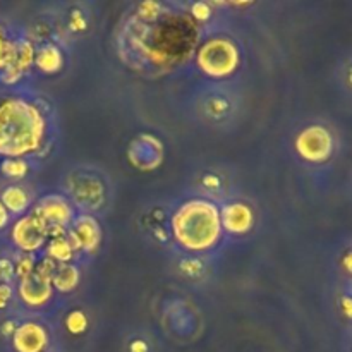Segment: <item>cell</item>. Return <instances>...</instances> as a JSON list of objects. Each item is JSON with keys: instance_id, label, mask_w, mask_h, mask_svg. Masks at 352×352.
Segmentation results:
<instances>
[{"instance_id": "obj_1", "label": "cell", "mask_w": 352, "mask_h": 352, "mask_svg": "<svg viewBox=\"0 0 352 352\" xmlns=\"http://www.w3.org/2000/svg\"><path fill=\"white\" fill-rule=\"evenodd\" d=\"M43 136L40 112L23 100H7L0 105V153L17 155L36 150Z\"/></svg>"}, {"instance_id": "obj_2", "label": "cell", "mask_w": 352, "mask_h": 352, "mask_svg": "<svg viewBox=\"0 0 352 352\" xmlns=\"http://www.w3.org/2000/svg\"><path fill=\"white\" fill-rule=\"evenodd\" d=\"M174 236L186 250H210L219 241L222 220L213 203L195 199L179 208L172 220Z\"/></svg>"}, {"instance_id": "obj_3", "label": "cell", "mask_w": 352, "mask_h": 352, "mask_svg": "<svg viewBox=\"0 0 352 352\" xmlns=\"http://www.w3.org/2000/svg\"><path fill=\"white\" fill-rule=\"evenodd\" d=\"M239 54L229 40H212L198 55L199 67L212 76H226L237 67Z\"/></svg>"}, {"instance_id": "obj_4", "label": "cell", "mask_w": 352, "mask_h": 352, "mask_svg": "<svg viewBox=\"0 0 352 352\" xmlns=\"http://www.w3.org/2000/svg\"><path fill=\"white\" fill-rule=\"evenodd\" d=\"M296 148L306 160L325 162L333 150L332 134L323 126H311L299 134Z\"/></svg>"}, {"instance_id": "obj_5", "label": "cell", "mask_w": 352, "mask_h": 352, "mask_svg": "<svg viewBox=\"0 0 352 352\" xmlns=\"http://www.w3.org/2000/svg\"><path fill=\"white\" fill-rule=\"evenodd\" d=\"M47 236V223L38 215H30L21 219L14 226L12 237L17 246L24 251H33L43 244Z\"/></svg>"}, {"instance_id": "obj_6", "label": "cell", "mask_w": 352, "mask_h": 352, "mask_svg": "<svg viewBox=\"0 0 352 352\" xmlns=\"http://www.w3.org/2000/svg\"><path fill=\"white\" fill-rule=\"evenodd\" d=\"M129 157L140 168H155L162 162V144L153 136H141L131 144Z\"/></svg>"}, {"instance_id": "obj_7", "label": "cell", "mask_w": 352, "mask_h": 352, "mask_svg": "<svg viewBox=\"0 0 352 352\" xmlns=\"http://www.w3.org/2000/svg\"><path fill=\"white\" fill-rule=\"evenodd\" d=\"M21 298L30 306H43L52 296V280L33 272L28 277L21 278Z\"/></svg>"}, {"instance_id": "obj_8", "label": "cell", "mask_w": 352, "mask_h": 352, "mask_svg": "<svg viewBox=\"0 0 352 352\" xmlns=\"http://www.w3.org/2000/svg\"><path fill=\"white\" fill-rule=\"evenodd\" d=\"M47 340V332L36 323H24L14 330V347L17 352H41Z\"/></svg>"}, {"instance_id": "obj_9", "label": "cell", "mask_w": 352, "mask_h": 352, "mask_svg": "<svg viewBox=\"0 0 352 352\" xmlns=\"http://www.w3.org/2000/svg\"><path fill=\"white\" fill-rule=\"evenodd\" d=\"M100 236H102V230H100L98 223L91 217H79L74 223V230L71 232V246L72 250L76 248H82V250H95L100 243Z\"/></svg>"}, {"instance_id": "obj_10", "label": "cell", "mask_w": 352, "mask_h": 352, "mask_svg": "<svg viewBox=\"0 0 352 352\" xmlns=\"http://www.w3.org/2000/svg\"><path fill=\"white\" fill-rule=\"evenodd\" d=\"M34 215L40 217L45 223L50 222L52 226L64 227L69 220L72 219L71 206L64 201L58 196H47L43 201L40 203V206L36 208Z\"/></svg>"}, {"instance_id": "obj_11", "label": "cell", "mask_w": 352, "mask_h": 352, "mask_svg": "<svg viewBox=\"0 0 352 352\" xmlns=\"http://www.w3.org/2000/svg\"><path fill=\"white\" fill-rule=\"evenodd\" d=\"M220 220L229 232L244 234L253 226V212L243 203H234V205H227L223 208Z\"/></svg>"}, {"instance_id": "obj_12", "label": "cell", "mask_w": 352, "mask_h": 352, "mask_svg": "<svg viewBox=\"0 0 352 352\" xmlns=\"http://www.w3.org/2000/svg\"><path fill=\"white\" fill-rule=\"evenodd\" d=\"M52 282H54L55 289L62 292H69L72 289H76L79 282V272L78 268L72 267V265L64 263L55 270L54 277H52Z\"/></svg>"}, {"instance_id": "obj_13", "label": "cell", "mask_w": 352, "mask_h": 352, "mask_svg": "<svg viewBox=\"0 0 352 352\" xmlns=\"http://www.w3.org/2000/svg\"><path fill=\"white\" fill-rule=\"evenodd\" d=\"M76 198L78 201L86 203L88 208H95L93 205H98L102 201V196H103V188L100 182L96 181H86L82 184H79V188L76 189Z\"/></svg>"}, {"instance_id": "obj_14", "label": "cell", "mask_w": 352, "mask_h": 352, "mask_svg": "<svg viewBox=\"0 0 352 352\" xmlns=\"http://www.w3.org/2000/svg\"><path fill=\"white\" fill-rule=\"evenodd\" d=\"M28 203H30V198H28V195L24 189L12 186V188H7L6 191H3L2 205L6 206L7 210H10V212H14V213L24 212L28 206Z\"/></svg>"}, {"instance_id": "obj_15", "label": "cell", "mask_w": 352, "mask_h": 352, "mask_svg": "<svg viewBox=\"0 0 352 352\" xmlns=\"http://www.w3.org/2000/svg\"><path fill=\"white\" fill-rule=\"evenodd\" d=\"M36 65L43 72H57L62 67V55L55 47L41 48L36 55Z\"/></svg>"}, {"instance_id": "obj_16", "label": "cell", "mask_w": 352, "mask_h": 352, "mask_svg": "<svg viewBox=\"0 0 352 352\" xmlns=\"http://www.w3.org/2000/svg\"><path fill=\"white\" fill-rule=\"evenodd\" d=\"M48 253H50L52 260L57 261H69L72 258V246L67 239L64 237H57L50 243V248H48Z\"/></svg>"}, {"instance_id": "obj_17", "label": "cell", "mask_w": 352, "mask_h": 352, "mask_svg": "<svg viewBox=\"0 0 352 352\" xmlns=\"http://www.w3.org/2000/svg\"><path fill=\"white\" fill-rule=\"evenodd\" d=\"M88 327V320H86L85 313L72 311L67 316V329L71 333H82Z\"/></svg>"}, {"instance_id": "obj_18", "label": "cell", "mask_w": 352, "mask_h": 352, "mask_svg": "<svg viewBox=\"0 0 352 352\" xmlns=\"http://www.w3.org/2000/svg\"><path fill=\"white\" fill-rule=\"evenodd\" d=\"M26 170V164L21 160H6L2 164V172L6 175H10V177H23Z\"/></svg>"}, {"instance_id": "obj_19", "label": "cell", "mask_w": 352, "mask_h": 352, "mask_svg": "<svg viewBox=\"0 0 352 352\" xmlns=\"http://www.w3.org/2000/svg\"><path fill=\"white\" fill-rule=\"evenodd\" d=\"M17 275H19L21 278L28 277V275H31L34 272V263H33V258L31 256H26L23 258V260L17 263V268H16Z\"/></svg>"}, {"instance_id": "obj_20", "label": "cell", "mask_w": 352, "mask_h": 352, "mask_svg": "<svg viewBox=\"0 0 352 352\" xmlns=\"http://www.w3.org/2000/svg\"><path fill=\"white\" fill-rule=\"evenodd\" d=\"M17 58H19V67H28L30 62L33 60V48L30 47L28 43L21 45V50L19 54H16Z\"/></svg>"}, {"instance_id": "obj_21", "label": "cell", "mask_w": 352, "mask_h": 352, "mask_svg": "<svg viewBox=\"0 0 352 352\" xmlns=\"http://www.w3.org/2000/svg\"><path fill=\"white\" fill-rule=\"evenodd\" d=\"M14 52H12V47L10 45L6 43V40H3L2 36H0V65L7 64V62H10L14 58Z\"/></svg>"}, {"instance_id": "obj_22", "label": "cell", "mask_w": 352, "mask_h": 352, "mask_svg": "<svg viewBox=\"0 0 352 352\" xmlns=\"http://www.w3.org/2000/svg\"><path fill=\"white\" fill-rule=\"evenodd\" d=\"M192 14H195L198 19H208L210 17V7L206 6V3L203 2H198L192 6Z\"/></svg>"}, {"instance_id": "obj_23", "label": "cell", "mask_w": 352, "mask_h": 352, "mask_svg": "<svg viewBox=\"0 0 352 352\" xmlns=\"http://www.w3.org/2000/svg\"><path fill=\"white\" fill-rule=\"evenodd\" d=\"M12 272H14L12 263H10L9 260H0V277L10 278Z\"/></svg>"}, {"instance_id": "obj_24", "label": "cell", "mask_w": 352, "mask_h": 352, "mask_svg": "<svg viewBox=\"0 0 352 352\" xmlns=\"http://www.w3.org/2000/svg\"><path fill=\"white\" fill-rule=\"evenodd\" d=\"M10 296H12V292H10L9 285H0V308H6Z\"/></svg>"}, {"instance_id": "obj_25", "label": "cell", "mask_w": 352, "mask_h": 352, "mask_svg": "<svg viewBox=\"0 0 352 352\" xmlns=\"http://www.w3.org/2000/svg\"><path fill=\"white\" fill-rule=\"evenodd\" d=\"M131 352H148V347L143 340H136V342H133V346H131Z\"/></svg>"}, {"instance_id": "obj_26", "label": "cell", "mask_w": 352, "mask_h": 352, "mask_svg": "<svg viewBox=\"0 0 352 352\" xmlns=\"http://www.w3.org/2000/svg\"><path fill=\"white\" fill-rule=\"evenodd\" d=\"M342 308H344V313H346L349 318H352V299L351 298L342 299Z\"/></svg>"}, {"instance_id": "obj_27", "label": "cell", "mask_w": 352, "mask_h": 352, "mask_svg": "<svg viewBox=\"0 0 352 352\" xmlns=\"http://www.w3.org/2000/svg\"><path fill=\"white\" fill-rule=\"evenodd\" d=\"M7 219H9V215H7V208L2 205V201H0V227L6 226Z\"/></svg>"}, {"instance_id": "obj_28", "label": "cell", "mask_w": 352, "mask_h": 352, "mask_svg": "<svg viewBox=\"0 0 352 352\" xmlns=\"http://www.w3.org/2000/svg\"><path fill=\"white\" fill-rule=\"evenodd\" d=\"M344 267H346V270L349 272V274H352V251L344 258Z\"/></svg>"}, {"instance_id": "obj_29", "label": "cell", "mask_w": 352, "mask_h": 352, "mask_svg": "<svg viewBox=\"0 0 352 352\" xmlns=\"http://www.w3.org/2000/svg\"><path fill=\"white\" fill-rule=\"evenodd\" d=\"M14 332V323H6L3 325V333H12Z\"/></svg>"}, {"instance_id": "obj_30", "label": "cell", "mask_w": 352, "mask_h": 352, "mask_svg": "<svg viewBox=\"0 0 352 352\" xmlns=\"http://www.w3.org/2000/svg\"><path fill=\"white\" fill-rule=\"evenodd\" d=\"M205 184H208V186H219V181H217L215 177H206V179H205Z\"/></svg>"}, {"instance_id": "obj_31", "label": "cell", "mask_w": 352, "mask_h": 352, "mask_svg": "<svg viewBox=\"0 0 352 352\" xmlns=\"http://www.w3.org/2000/svg\"><path fill=\"white\" fill-rule=\"evenodd\" d=\"M349 78H351V82H352V71H351V74H349Z\"/></svg>"}]
</instances>
